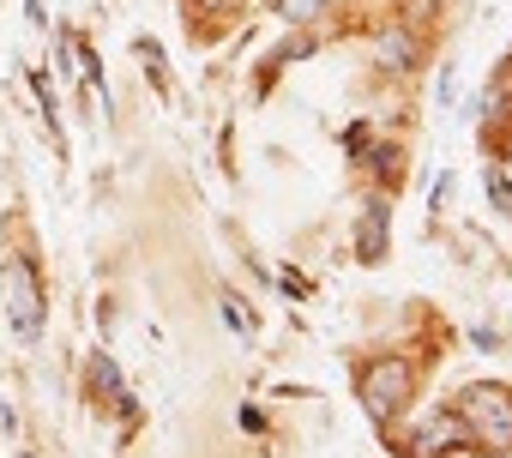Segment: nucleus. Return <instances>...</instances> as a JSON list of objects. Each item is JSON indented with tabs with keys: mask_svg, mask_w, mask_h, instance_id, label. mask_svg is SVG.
<instances>
[{
	"mask_svg": "<svg viewBox=\"0 0 512 458\" xmlns=\"http://www.w3.org/2000/svg\"><path fill=\"white\" fill-rule=\"evenodd\" d=\"M470 344H476V350H500V332H494V326H476Z\"/></svg>",
	"mask_w": 512,
	"mask_h": 458,
	"instance_id": "nucleus-12",
	"label": "nucleus"
},
{
	"mask_svg": "<svg viewBox=\"0 0 512 458\" xmlns=\"http://www.w3.org/2000/svg\"><path fill=\"white\" fill-rule=\"evenodd\" d=\"M338 7V0H278V13L290 19V25H314V19H326Z\"/></svg>",
	"mask_w": 512,
	"mask_h": 458,
	"instance_id": "nucleus-8",
	"label": "nucleus"
},
{
	"mask_svg": "<svg viewBox=\"0 0 512 458\" xmlns=\"http://www.w3.org/2000/svg\"><path fill=\"white\" fill-rule=\"evenodd\" d=\"M7 320H13L19 344H37V338H43L49 302H43V284H37V266H31V260H13V266H7Z\"/></svg>",
	"mask_w": 512,
	"mask_h": 458,
	"instance_id": "nucleus-3",
	"label": "nucleus"
},
{
	"mask_svg": "<svg viewBox=\"0 0 512 458\" xmlns=\"http://www.w3.org/2000/svg\"><path fill=\"white\" fill-rule=\"evenodd\" d=\"M19 458H31V452H19Z\"/></svg>",
	"mask_w": 512,
	"mask_h": 458,
	"instance_id": "nucleus-15",
	"label": "nucleus"
},
{
	"mask_svg": "<svg viewBox=\"0 0 512 458\" xmlns=\"http://www.w3.org/2000/svg\"><path fill=\"white\" fill-rule=\"evenodd\" d=\"M458 440H464V422H458V416H428V422L410 434L404 452H410V458H440V452L458 446Z\"/></svg>",
	"mask_w": 512,
	"mask_h": 458,
	"instance_id": "nucleus-4",
	"label": "nucleus"
},
{
	"mask_svg": "<svg viewBox=\"0 0 512 458\" xmlns=\"http://www.w3.org/2000/svg\"><path fill=\"white\" fill-rule=\"evenodd\" d=\"M374 175L386 181V187H398V175H404V157H398V145L386 139V145H374Z\"/></svg>",
	"mask_w": 512,
	"mask_h": 458,
	"instance_id": "nucleus-9",
	"label": "nucleus"
},
{
	"mask_svg": "<svg viewBox=\"0 0 512 458\" xmlns=\"http://www.w3.org/2000/svg\"><path fill=\"white\" fill-rule=\"evenodd\" d=\"M488 205H494V211H506V217H512V181H506V175H500V169H488Z\"/></svg>",
	"mask_w": 512,
	"mask_h": 458,
	"instance_id": "nucleus-11",
	"label": "nucleus"
},
{
	"mask_svg": "<svg viewBox=\"0 0 512 458\" xmlns=\"http://www.w3.org/2000/svg\"><path fill=\"white\" fill-rule=\"evenodd\" d=\"M458 422H464V440H476L482 452H512V386H500V380L464 386Z\"/></svg>",
	"mask_w": 512,
	"mask_h": 458,
	"instance_id": "nucleus-1",
	"label": "nucleus"
},
{
	"mask_svg": "<svg viewBox=\"0 0 512 458\" xmlns=\"http://www.w3.org/2000/svg\"><path fill=\"white\" fill-rule=\"evenodd\" d=\"M344 151H356V157H362V151H368V127H350V133H344Z\"/></svg>",
	"mask_w": 512,
	"mask_h": 458,
	"instance_id": "nucleus-13",
	"label": "nucleus"
},
{
	"mask_svg": "<svg viewBox=\"0 0 512 458\" xmlns=\"http://www.w3.org/2000/svg\"><path fill=\"white\" fill-rule=\"evenodd\" d=\"M199 7H205V13H235L241 0H199Z\"/></svg>",
	"mask_w": 512,
	"mask_h": 458,
	"instance_id": "nucleus-14",
	"label": "nucleus"
},
{
	"mask_svg": "<svg viewBox=\"0 0 512 458\" xmlns=\"http://www.w3.org/2000/svg\"><path fill=\"white\" fill-rule=\"evenodd\" d=\"M91 392H97V398H121V368H115L109 350L91 356Z\"/></svg>",
	"mask_w": 512,
	"mask_h": 458,
	"instance_id": "nucleus-7",
	"label": "nucleus"
},
{
	"mask_svg": "<svg viewBox=\"0 0 512 458\" xmlns=\"http://www.w3.org/2000/svg\"><path fill=\"white\" fill-rule=\"evenodd\" d=\"M356 254H362L368 266L386 254V199H368V205H362V242H356Z\"/></svg>",
	"mask_w": 512,
	"mask_h": 458,
	"instance_id": "nucleus-6",
	"label": "nucleus"
},
{
	"mask_svg": "<svg viewBox=\"0 0 512 458\" xmlns=\"http://www.w3.org/2000/svg\"><path fill=\"white\" fill-rule=\"evenodd\" d=\"M374 61H380L386 73H410V67L422 61V43H416L410 31H380V43H374Z\"/></svg>",
	"mask_w": 512,
	"mask_h": 458,
	"instance_id": "nucleus-5",
	"label": "nucleus"
},
{
	"mask_svg": "<svg viewBox=\"0 0 512 458\" xmlns=\"http://www.w3.org/2000/svg\"><path fill=\"white\" fill-rule=\"evenodd\" d=\"M217 302H223V320H229V332H235V338H247V332H253V314H247V308H241L229 290H223Z\"/></svg>",
	"mask_w": 512,
	"mask_h": 458,
	"instance_id": "nucleus-10",
	"label": "nucleus"
},
{
	"mask_svg": "<svg viewBox=\"0 0 512 458\" xmlns=\"http://www.w3.org/2000/svg\"><path fill=\"white\" fill-rule=\"evenodd\" d=\"M410 392H416V374H410L404 356H380V362L362 374V410H368L374 422H392V416L410 404Z\"/></svg>",
	"mask_w": 512,
	"mask_h": 458,
	"instance_id": "nucleus-2",
	"label": "nucleus"
}]
</instances>
